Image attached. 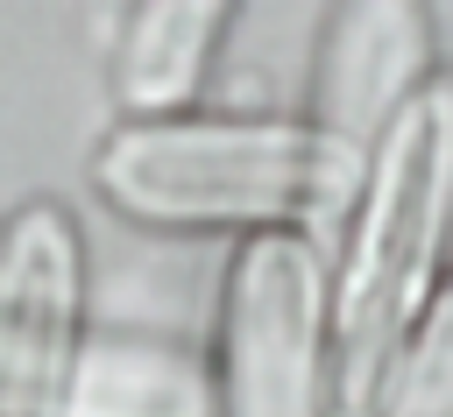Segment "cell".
<instances>
[{"instance_id":"1","label":"cell","mask_w":453,"mask_h":417,"mask_svg":"<svg viewBox=\"0 0 453 417\" xmlns=\"http://www.w3.org/2000/svg\"><path fill=\"white\" fill-rule=\"evenodd\" d=\"M446 226H453V85L425 78L368 148V177L354 191V233H347L333 339H326L333 417L382 410L403 339L432 304Z\"/></svg>"},{"instance_id":"2","label":"cell","mask_w":453,"mask_h":417,"mask_svg":"<svg viewBox=\"0 0 453 417\" xmlns=\"http://www.w3.org/2000/svg\"><path fill=\"white\" fill-rule=\"evenodd\" d=\"M368 148L297 120H120L92 155V184L142 226H326L354 205Z\"/></svg>"},{"instance_id":"3","label":"cell","mask_w":453,"mask_h":417,"mask_svg":"<svg viewBox=\"0 0 453 417\" xmlns=\"http://www.w3.org/2000/svg\"><path fill=\"white\" fill-rule=\"evenodd\" d=\"M326 339L333 297L319 247L297 226L248 233L219 311V417H319Z\"/></svg>"},{"instance_id":"4","label":"cell","mask_w":453,"mask_h":417,"mask_svg":"<svg viewBox=\"0 0 453 417\" xmlns=\"http://www.w3.org/2000/svg\"><path fill=\"white\" fill-rule=\"evenodd\" d=\"M85 247L57 198L0 219V417H64L78 375Z\"/></svg>"},{"instance_id":"5","label":"cell","mask_w":453,"mask_h":417,"mask_svg":"<svg viewBox=\"0 0 453 417\" xmlns=\"http://www.w3.org/2000/svg\"><path fill=\"white\" fill-rule=\"evenodd\" d=\"M425 49L432 35L418 0H340L326 64H319V127L375 148L396 106L418 92Z\"/></svg>"},{"instance_id":"6","label":"cell","mask_w":453,"mask_h":417,"mask_svg":"<svg viewBox=\"0 0 453 417\" xmlns=\"http://www.w3.org/2000/svg\"><path fill=\"white\" fill-rule=\"evenodd\" d=\"M219 14H226V0H134L120 57H113V92H120L127 120L177 113L198 92Z\"/></svg>"},{"instance_id":"7","label":"cell","mask_w":453,"mask_h":417,"mask_svg":"<svg viewBox=\"0 0 453 417\" xmlns=\"http://www.w3.org/2000/svg\"><path fill=\"white\" fill-rule=\"evenodd\" d=\"M64 417H205V396L163 353L106 346V353H78Z\"/></svg>"},{"instance_id":"8","label":"cell","mask_w":453,"mask_h":417,"mask_svg":"<svg viewBox=\"0 0 453 417\" xmlns=\"http://www.w3.org/2000/svg\"><path fill=\"white\" fill-rule=\"evenodd\" d=\"M375 417H453V283L418 311Z\"/></svg>"}]
</instances>
